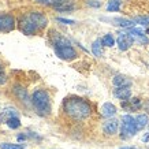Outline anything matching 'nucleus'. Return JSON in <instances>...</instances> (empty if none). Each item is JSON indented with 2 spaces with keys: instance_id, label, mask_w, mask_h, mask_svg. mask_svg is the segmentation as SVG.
<instances>
[{
  "instance_id": "a878e982",
  "label": "nucleus",
  "mask_w": 149,
  "mask_h": 149,
  "mask_svg": "<svg viewBox=\"0 0 149 149\" xmlns=\"http://www.w3.org/2000/svg\"><path fill=\"white\" fill-rule=\"evenodd\" d=\"M56 21H58V22L64 23V25H72V23H75L72 19H64V18H56Z\"/></svg>"
},
{
  "instance_id": "aec40b11",
  "label": "nucleus",
  "mask_w": 149,
  "mask_h": 149,
  "mask_svg": "<svg viewBox=\"0 0 149 149\" xmlns=\"http://www.w3.org/2000/svg\"><path fill=\"white\" fill-rule=\"evenodd\" d=\"M6 125H7V126H8L10 129H18V127L21 126V120H19L18 115H17V116L10 118L8 120H7V123H6Z\"/></svg>"
},
{
  "instance_id": "423d86ee",
  "label": "nucleus",
  "mask_w": 149,
  "mask_h": 149,
  "mask_svg": "<svg viewBox=\"0 0 149 149\" xmlns=\"http://www.w3.org/2000/svg\"><path fill=\"white\" fill-rule=\"evenodd\" d=\"M15 27V19L13 15H0V33H10Z\"/></svg>"
},
{
  "instance_id": "9b49d317",
  "label": "nucleus",
  "mask_w": 149,
  "mask_h": 149,
  "mask_svg": "<svg viewBox=\"0 0 149 149\" xmlns=\"http://www.w3.org/2000/svg\"><path fill=\"white\" fill-rule=\"evenodd\" d=\"M141 100L138 97H134V99H129V100H123L122 101V108L126 109V111H136V109L141 108Z\"/></svg>"
},
{
  "instance_id": "5701e85b",
  "label": "nucleus",
  "mask_w": 149,
  "mask_h": 149,
  "mask_svg": "<svg viewBox=\"0 0 149 149\" xmlns=\"http://www.w3.org/2000/svg\"><path fill=\"white\" fill-rule=\"evenodd\" d=\"M101 42H103L104 47H113L115 40H113L112 34H105V36H103V38H101Z\"/></svg>"
},
{
  "instance_id": "4be33fe9",
  "label": "nucleus",
  "mask_w": 149,
  "mask_h": 149,
  "mask_svg": "<svg viewBox=\"0 0 149 149\" xmlns=\"http://www.w3.org/2000/svg\"><path fill=\"white\" fill-rule=\"evenodd\" d=\"M0 148L1 149H25V145L23 144H10V142H3V144H0Z\"/></svg>"
},
{
  "instance_id": "0eeeda50",
  "label": "nucleus",
  "mask_w": 149,
  "mask_h": 149,
  "mask_svg": "<svg viewBox=\"0 0 149 149\" xmlns=\"http://www.w3.org/2000/svg\"><path fill=\"white\" fill-rule=\"evenodd\" d=\"M27 17H29L30 21L36 25L38 30H42V29L48 25V19H47V17L42 13H40V11H32Z\"/></svg>"
},
{
  "instance_id": "393cba45",
  "label": "nucleus",
  "mask_w": 149,
  "mask_h": 149,
  "mask_svg": "<svg viewBox=\"0 0 149 149\" xmlns=\"http://www.w3.org/2000/svg\"><path fill=\"white\" fill-rule=\"evenodd\" d=\"M37 3H40V4H45V6H54V3L56 0H36Z\"/></svg>"
},
{
  "instance_id": "6e6552de",
  "label": "nucleus",
  "mask_w": 149,
  "mask_h": 149,
  "mask_svg": "<svg viewBox=\"0 0 149 149\" xmlns=\"http://www.w3.org/2000/svg\"><path fill=\"white\" fill-rule=\"evenodd\" d=\"M116 42H118V47L120 51H127L133 45L134 42V37L131 36L130 33H120L116 38Z\"/></svg>"
},
{
  "instance_id": "9d476101",
  "label": "nucleus",
  "mask_w": 149,
  "mask_h": 149,
  "mask_svg": "<svg viewBox=\"0 0 149 149\" xmlns=\"http://www.w3.org/2000/svg\"><path fill=\"white\" fill-rule=\"evenodd\" d=\"M52 7L55 10H58V11L66 13V11H72L74 10V3L71 0H56Z\"/></svg>"
},
{
  "instance_id": "c85d7f7f",
  "label": "nucleus",
  "mask_w": 149,
  "mask_h": 149,
  "mask_svg": "<svg viewBox=\"0 0 149 149\" xmlns=\"http://www.w3.org/2000/svg\"><path fill=\"white\" fill-rule=\"evenodd\" d=\"M146 33H148V34H149V29H148V30H146Z\"/></svg>"
},
{
  "instance_id": "ddd939ff",
  "label": "nucleus",
  "mask_w": 149,
  "mask_h": 149,
  "mask_svg": "<svg viewBox=\"0 0 149 149\" xmlns=\"http://www.w3.org/2000/svg\"><path fill=\"white\" fill-rule=\"evenodd\" d=\"M116 113V107L112 103H104L101 107V115L105 118H112Z\"/></svg>"
},
{
  "instance_id": "b1692460",
  "label": "nucleus",
  "mask_w": 149,
  "mask_h": 149,
  "mask_svg": "<svg viewBox=\"0 0 149 149\" xmlns=\"http://www.w3.org/2000/svg\"><path fill=\"white\" fill-rule=\"evenodd\" d=\"M6 81H7V78H6V74H4V70H3V66H1V63H0V85L6 84Z\"/></svg>"
},
{
  "instance_id": "412c9836",
  "label": "nucleus",
  "mask_w": 149,
  "mask_h": 149,
  "mask_svg": "<svg viewBox=\"0 0 149 149\" xmlns=\"http://www.w3.org/2000/svg\"><path fill=\"white\" fill-rule=\"evenodd\" d=\"M133 22L137 23V25H142V26H146V25H149V15L136 17V18H133Z\"/></svg>"
},
{
  "instance_id": "f03ea898",
  "label": "nucleus",
  "mask_w": 149,
  "mask_h": 149,
  "mask_svg": "<svg viewBox=\"0 0 149 149\" xmlns=\"http://www.w3.org/2000/svg\"><path fill=\"white\" fill-rule=\"evenodd\" d=\"M32 104L37 115L45 118L51 113V97L49 93L44 89H37L32 95Z\"/></svg>"
},
{
  "instance_id": "f257e3e1",
  "label": "nucleus",
  "mask_w": 149,
  "mask_h": 149,
  "mask_svg": "<svg viewBox=\"0 0 149 149\" xmlns=\"http://www.w3.org/2000/svg\"><path fill=\"white\" fill-rule=\"evenodd\" d=\"M63 111L74 120H85L92 115V105L78 96H70L63 101Z\"/></svg>"
},
{
  "instance_id": "cd10ccee",
  "label": "nucleus",
  "mask_w": 149,
  "mask_h": 149,
  "mask_svg": "<svg viewBox=\"0 0 149 149\" xmlns=\"http://www.w3.org/2000/svg\"><path fill=\"white\" fill-rule=\"evenodd\" d=\"M120 149H137V148H134V146H123Z\"/></svg>"
},
{
  "instance_id": "7ed1b4c3",
  "label": "nucleus",
  "mask_w": 149,
  "mask_h": 149,
  "mask_svg": "<svg viewBox=\"0 0 149 149\" xmlns=\"http://www.w3.org/2000/svg\"><path fill=\"white\" fill-rule=\"evenodd\" d=\"M137 133L136 127V118L131 115H123L122 116V126H120V137L123 140H127Z\"/></svg>"
},
{
  "instance_id": "f8f14e48",
  "label": "nucleus",
  "mask_w": 149,
  "mask_h": 149,
  "mask_svg": "<svg viewBox=\"0 0 149 149\" xmlns=\"http://www.w3.org/2000/svg\"><path fill=\"white\" fill-rule=\"evenodd\" d=\"M113 96L119 99L120 101L123 100H129L131 97V91L129 86H125V88H115V91H113Z\"/></svg>"
},
{
  "instance_id": "1a4fd4ad",
  "label": "nucleus",
  "mask_w": 149,
  "mask_h": 149,
  "mask_svg": "<svg viewBox=\"0 0 149 149\" xmlns=\"http://www.w3.org/2000/svg\"><path fill=\"white\" fill-rule=\"evenodd\" d=\"M118 129H119V122L113 118H108V120H105L103 125V131L104 134L107 136H113L118 133Z\"/></svg>"
},
{
  "instance_id": "2eb2a0df",
  "label": "nucleus",
  "mask_w": 149,
  "mask_h": 149,
  "mask_svg": "<svg viewBox=\"0 0 149 149\" xmlns=\"http://www.w3.org/2000/svg\"><path fill=\"white\" fill-rule=\"evenodd\" d=\"M17 115H18V113H17L15 109L11 108V107H7V108H4L1 111V113H0V123H7V120H8L10 118L17 116Z\"/></svg>"
},
{
  "instance_id": "f3484780",
  "label": "nucleus",
  "mask_w": 149,
  "mask_h": 149,
  "mask_svg": "<svg viewBox=\"0 0 149 149\" xmlns=\"http://www.w3.org/2000/svg\"><path fill=\"white\" fill-rule=\"evenodd\" d=\"M149 123V119H148V115H138L136 116V127H137V131L142 130L144 127H146V125Z\"/></svg>"
},
{
  "instance_id": "6ab92c4d",
  "label": "nucleus",
  "mask_w": 149,
  "mask_h": 149,
  "mask_svg": "<svg viewBox=\"0 0 149 149\" xmlns=\"http://www.w3.org/2000/svg\"><path fill=\"white\" fill-rule=\"evenodd\" d=\"M120 10V0H109L107 4V11L112 13V11H119Z\"/></svg>"
},
{
  "instance_id": "bb28decb",
  "label": "nucleus",
  "mask_w": 149,
  "mask_h": 149,
  "mask_svg": "<svg viewBox=\"0 0 149 149\" xmlns=\"http://www.w3.org/2000/svg\"><path fill=\"white\" fill-rule=\"evenodd\" d=\"M148 140H149V133H148V134H146V136L144 137V138H142V141H144V142H146V141H148Z\"/></svg>"
},
{
  "instance_id": "39448f33",
  "label": "nucleus",
  "mask_w": 149,
  "mask_h": 149,
  "mask_svg": "<svg viewBox=\"0 0 149 149\" xmlns=\"http://www.w3.org/2000/svg\"><path fill=\"white\" fill-rule=\"evenodd\" d=\"M19 30H21L23 34H27V36H32V34H34L36 32H38L37 26L30 21V18H29L27 15L23 17V18H21V21H19Z\"/></svg>"
},
{
  "instance_id": "20e7f679",
  "label": "nucleus",
  "mask_w": 149,
  "mask_h": 149,
  "mask_svg": "<svg viewBox=\"0 0 149 149\" xmlns=\"http://www.w3.org/2000/svg\"><path fill=\"white\" fill-rule=\"evenodd\" d=\"M55 54L58 55V58L63 59V60H74L78 56L77 51L74 49V47L70 45H59V47H54Z\"/></svg>"
},
{
  "instance_id": "a211bd4d",
  "label": "nucleus",
  "mask_w": 149,
  "mask_h": 149,
  "mask_svg": "<svg viewBox=\"0 0 149 149\" xmlns=\"http://www.w3.org/2000/svg\"><path fill=\"white\" fill-rule=\"evenodd\" d=\"M103 42H101V40H96L95 42H93V45H92V52L95 54V56H97V58H100V56H103Z\"/></svg>"
},
{
  "instance_id": "4468645a",
  "label": "nucleus",
  "mask_w": 149,
  "mask_h": 149,
  "mask_svg": "<svg viewBox=\"0 0 149 149\" xmlns=\"http://www.w3.org/2000/svg\"><path fill=\"white\" fill-rule=\"evenodd\" d=\"M112 84L115 85V88H125V86H131V81L125 75H115L112 79Z\"/></svg>"
},
{
  "instance_id": "dca6fc26",
  "label": "nucleus",
  "mask_w": 149,
  "mask_h": 149,
  "mask_svg": "<svg viewBox=\"0 0 149 149\" xmlns=\"http://www.w3.org/2000/svg\"><path fill=\"white\" fill-rule=\"evenodd\" d=\"M112 25H116V26H120V27H131L134 26L136 23L133 22V19H125V18H112L109 19Z\"/></svg>"
}]
</instances>
